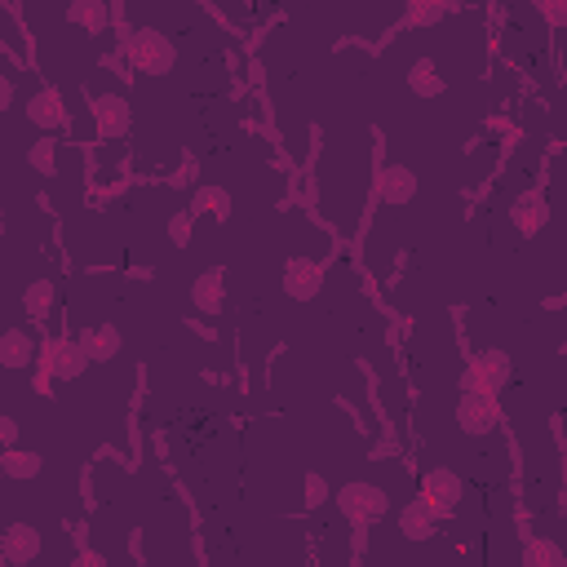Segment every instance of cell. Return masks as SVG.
I'll list each match as a JSON object with an SVG mask.
<instances>
[{"label": "cell", "mask_w": 567, "mask_h": 567, "mask_svg": "<svg viewBox=\"0 0 567 567\" xmlns=\"http://www.w3.org/2000/svg\"><path fill=\"white\" fill-rule=\"evenodd\" d=\"M36 368L71 381L89 368V350L80 346V337L76 342H71V337H45V342H40V355H36Z\"/></svg>", "instance_id": "7a4b0ae2"}, {"label": "cell", "mask_w": 567, "mask_h": 567, "mask_svg": "<svg viewBox=\"0 0 567 567\" xmlns=\"http://www.w3.org/2000/svg\"><path fill=\"white\" fill-rule=\"evenodd\" d=\"M523 559H528L532 567H536V563H550V567H559V563H563V550H559V545H550V541H528V550H523Z\"/></svg>", "instance_id": "603a6c76"}, {"label": "cell", "mask_w": 567, "mask_h": 567, "mask_svg": "<svg viewBox=\"0 0 567 567\" xmlns=\"http://www.w3.org/2000/svg\"><path fill=\"white\" fill-rule=\"evenodd\" d=\"M191 297H195V306H200L204 315H222V306H226V293H222L218 275H204V280H195Z\"/></svg>", "instance_id": "2e32d148"}, {"label": "cell", "mask_w": 567, "mask_h": 567, "mask_svg": "<svg viewBox=\"0 0 567 567\" xmlns=\"http://www.w3.org/2000/svg\"><path fill=\"white\" fill-rule=\"evenodd\" d=\"M324 288V266L311 262V257H288L284 262V293L293 302H311Z\"/></svg>", "instance_id": "8992f818"}, {"label": "cell", "mask_w": 567, "mask_h": 567, "mask_svg": "<svg viewBox=\"0 0 567 567\" xmlns=\"http://www.w3.org/2000/svg\"><path fill=\"white\" fill-rule=\"evenodd\" d=\"M0 466H5V474H9V479H36V470H40V457H36V452H18V448H9V452H5V461H0Z\"/></svg>", "instance_id": "d6986e66"}, {"label": "cell", "mask_w": 567, "mask_h": 567, "mask_svg": "<svg viewBox=\"0 0 567 567\" xmlns=\"http://www.w3.org/2000/svg\"><path fill=\"white\" fill-rule=\"evenodd\" d=\"M399 532L408 536V541H426L430 532H435V510H430L426 501H412V505H404V510H399Z\"/></svg>", "instance_id": "8fae6325"}, {"label": "cell", "mask_w": 567, "mask_h": 567, "mask_svg": "<svg viewBox=\"0 0 567 567\" xmlns=\"http://www.w3.org/2000/svg\"><path fill=\"white\" fill-rule=\"evenodd\" d=\"M36 355H40V346L23 333V328H9V333L0 337V364L5 368H27Z\"/></svg>", "instance_id": "30bf717a"}, {"label": "cell", "mask_w": 567, "mask_h": 567, "mask_svg": "<svg viewBox=\"0 0 567 567\" xmlns=\"http://www.w3.org/2000/svg\"><path fill=\"white\" fill-rule=\"evenodd\" d=\"M328 497V488H324V479H315V474H306V501L311 505H319Z\"/></svg>", "instance_id": "484cf974"}, {"label": "cell", "mask_w": 567, "mask_h": 567, "mask_svg": "<svg viewBox=\"0 0 567 567\" xmlns=\"http://www.w3.org/2000/svg\"><path fill=\"white\" fill-rule=\"evenodd\" d=\"M408 85L417 89L421 98H439L443 94V76H439L435 67H426V63H417V67L408 71Z\"/></svg>", "instance_id": "ffe728a7"}, {"label": "cell", "mask_w": 567, "mask_h": 567, "mask_svg": "<svg viewBox=\"0 0 567 567\" xmlns=\"http://www.w3.org/2000/svg\"><path fill=\"white\" fill-rule=\"evenodd\" d=\"M536 9L545 14L550 27H567V0H536Z\"/></svg>", "instance_id": "cb8c5ba5"}, {"label": "cell", "mask_w": 567, "mask_h": 567, "mask_svg": "<svg viewBox=\"0 0 567 567\" xmlns=\"http://www.w3.org/2000/svg\"><path fill=\"white\" fill-rule=\"evenodd\" d=\"M195 213H213V218H226L231 213V195L222 187H204L200 200H195Z\"/></svg>", "instance_id": "7402d4cb"}, {"label": "cell", "mask_w": 567, "mask_h": 567, "mask_svg": "<svg viewBox=\"0 0 567 567\" xmlns=\"http://www.w3.org/2000/svg\"><path fill=\"white\" fill-rule=\"evenodd\" d=\"M5 554H9L14 563H27V559L36 554V532H32V528H14V532L5 536Z\"/></svg>", "instance_id": "44dd1931"}, {"label": "cell", "mask_w": 567, "mask_h": 567, "mask_svg": "<svg viewBox=\"0 0 567 567\" xmlns=\"http://www.w3.org/2000/svg\"><path fill=\"white\" fill-rule=\"evenodd\" d=\"M94 116H98V133H102V138H120V133L129 129L125 98H98L94 102Z\"/></svg>", "instance_id": "4fadbf2b"}, {"label": "cell", "mask_w": 567, "mask_h": 567, "mask_svg": "<svg viewBox=\"0 0 567 567\" xmlns=\"http://www.w3.org/2000/svg\"><path fill=\"white\" fill-rule=\"evenodd\" d=\"M23 306H27V319H36V324H45L49 311H54V284H45V280L27 284Z\"/></svg>", "instance_id": "e0dca14e"}, {"label": "cell", "mask_w": 567, "mask_h": 567, "mask_svg": "<svg viewBox=\"0 0 567 567\" xmlns=\"http://www.w3.org/2000/svg\"><path fill=\"white\" fill-rule=\"evenodd\" d=\"M421 501L435 510V519H448V514L461 510V479L452 470H426V479H421Z\"/></svg>", "instance_id": "5b68a950"}, {"label": "cell", "mask_w": 567, "mask_h": 567, "mask_svg": "<svg viewBox=\"0 0 567 567\" xmlns=\"http://www.w3.org/2000/svg\"><path fill=\"white\" fill-rule=\"evenodd\" d=\"M129 58L138 71H147V76H164V71H173V45L164 40L160 32H133L129 36Z\"/></svg>", "instance_id": "3957f363"}, {"label": "cell", "mask_w": 567, "mask_h": 567, "mask_svg": "<svg viewBox=\"0 0 567 567\" xmlns=\"http://www.w3.org/2000/svg\"><path fill=\"white\" fill-rule=\"evenodd\" d=\"M337 505H342L350 528H373L381 514L390 510V497L381 488H373V483H346V488L337 492Z\"/></svg>", "instance_id": "6da1fadb"}, {"label": "cell", "mask_w": 567, "mask_h": 567, "mask_svg": "<svg viewBox=\"0 0 567 567\" xmlns=\"http://www.w3.org/2000/svg\"><path fill=\"white\" fill-rule=\"evenodd\" d=\"M377 195L386 204H408L412 195H417V178H412V169H404V164H386L377 178Z\"/></svg>", "instance_id": "ba28073f"}, {"label": "cell", "mask_w": 567, "mask_h": 567, "mask_svg": "<svg viewBox=\"0 0 567 567\" xmlns=\"http://www.w3.org/2000/svg\"><path fill=\"white\" fill-rule=\"evenodd\" d=\"M67 18H71L76 27H85V32H107L111 9H107V0H71Z\"/></svg>", "instance_id": "5bb4252c"}, {"label": "cell", "mask_w": 567, "mask_h": 567, "mask_svg": "<svg viewBox=\"0 0 567 567\" xmlns=\"http://www.w3.org/2000/svg\"><path fill=\"white\" fill-rule=\"evenodd\" d=\"M32 164L45 173V178H54V142H36V147H32Z\"/></svg>", "instance_id": "d4e9b609"}, {"label": "cell", "mask_w": 567, "mask_h": 567, "mask_svg": "<svg viewBox=\"0 0 567 567\" xmlns=\"http://www.w3.org/2000/svg\"><path fill=\"white\" fill-rule=\"evenodd\" d=\"M457 421L466 435H488L497 430V395H479V390H466L457 404Z\"/></svg>", "instance_id": "52a82bcc"}, {"label": "cell", "mask_w": 567, "mask_h": 567, "mask_svg": "<svg viewBox=\"0 0 567 567\" xmlns=\"http://www.w3.org/2000/svg\"><path fill=\"white\" fill-rule=\"evenodd\" d=\"M27 116H32V125H40V129H63L67 125L63 94H58V89H40L32 98V107H27Z\"/></svg>", "instance_id": "9c48e42d"}, {"label": "cell", "mask_w": 567, "mask_h": 567, "mask_svg": "<svg viewBox=\"0 0 567 567\" xmlns=\"http://www.w3.org/2000/svg\"><path fill=\"white\" fill-rule=\"evenodd\" d=\"M80 346L89 350V359H111L120 350V333L111 324H94V328L80 333Z\"/></svg>", "instance_id": "9a60e30c"}, {"label": "cell", "mask_w": 567, "mask_h": 567, "mask_svg": "<svg viewBox=\"0 0 567 567\" xmlns=\"http://www.w3.org/2000/svg\"><path fill=\"white\" fill-rule=\"evenodd\" d=\"M514 231L519 235H536V231H545V222H550V209H545V200L541 195H523L519 204H514Z\"/></svg>", "instance_id": "7c38bea8"}, {"label": "cell", "mask_w": 567, "mask_h": 567, "mask_svg": "<svg viewBox=\"0 0 567 567\" xmlns=\"http://www.w3.org/2000/svg\"><path fill=\"white\" fill-rule=\"evenodd\" d=\"M448 14V0H408V23L412 27H435Z\"/></svg>", "instance_id": "ac0fdd59"}, {"label": "cell", "mask_w": 567, "mask_h": 567, "mask_svg": "<svg viewBox=\"0 0 567 567\" xmlns=\"http://www.w3.org/2000/svg\"><path fill=\"white\" fill-rule=\"evenodd\" d=\"M510 381V355H474L461 373V386L466 390H479V395H497V390Z\"/></svg>", "instance_id": "277c9868"}]
</instances>
